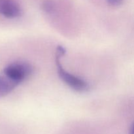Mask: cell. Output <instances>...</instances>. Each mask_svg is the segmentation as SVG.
<instances>
[{
  "mask_svg": "<svg viewBox=\"0 0 134 134\" xmlns=\"http://www.w3.org/2000/svg\"><path fill=\"white\" fill-rule=\"evenodd\" d=\"M65 53V49L62 46H58L57 48L56 56V63L57 66L58 73L62 80L68 85L69 87L78 92H85L88 90L89 86L87 82L82 79L67 72L62 66L60 63V58Z\"/></svg>",
  "mask_w": 134,
  "mask_h": 134,
  "instance_id": "1",
  "label": "cell"
},
{
  "mask_svg": "<svg viewBox=\"0 0 134 134\" xmlns=\"http://www.w3.org/2000/svg\"><path fill=\"white\" fill-rule=\"evenodd\" d=\"M33 67L25 62H16L9 64L3 70L4 75L17 85L28 78L33 73Z\"/></svg>",
  "mask_w": 134,
  "mask_h": 134,
  "instance_id": "2",
  "label": "cell"
},
{
  "mask_svg": "<svg viewBox=\"0 0 134 134\" xmlns=\"http://www.w3.org/2000/svg\"><path fill=\"white\" fill-rule=\"evenodd\" d=\"M0 14L8 18L20 16L22 10L15 0H0Z\"/></svg>",
  "mask_w": 134,
  "mask_h": 134,
  "instance_id": "3",
  "label": "cell"
},
{
  "mask_svg": "<svg viewBox=\"0 0 134 134\" xmlns=\"http://www.w3.org/2000/svg\"><path fill=\"white\" fill-rule=\"evenodd\" d=\"M17 85L16 83L9 79L5 75H0V98L10 94Z\"/></svg>",
  "mask_w": 134,
  "mask_h": 134,
  "instance_id": "4",
  "label": "cell"
},
{
  "mask_svg": "<svg viewBox=\"0 0 134 134\" xmlns=\"http://www.w3.org/2000/svg\"><path fill=\"white\" fill-rule=\"evenodd\" d=\"M124 0H106L107 3L113 7H118L123 3Z\"/></svg>",
  "mask_w": 134,
  "mask_h": 134,
  "instance_id": "5",
  "label": "cell"
},
{
  "mask_svg": "<svg viewBox=\"0 0 134 134\" xmlns=\"http://www.w3.org/2000/svg\"><path fill=\"white\" fill-rule=\"evenodd\" d=\"M130 134H134V122L131 126L130 130Z\"/></svg>",
  "mask_w": 134,
  "mask_h": 134,
  "instance_id": "6",
  "label": "cell"
}]
</instances>
